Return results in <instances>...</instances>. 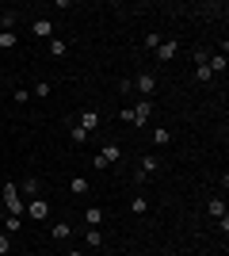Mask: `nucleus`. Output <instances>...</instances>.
<instances>
[{
    "label": "nucleus",
    "mask_w": 229,
    "mask_h": 256,
    "mask_svg": "<svg viewBox=\"0 0 229 256\" xmlns=\"http://www.w3.org/2000/svg\"><path fill=\"white\" fill-rule=\"evenodd\" d=\"M50 237L61 245V241H69V237H73V226H69V222H54V226H50Z\"/></svg>",
    "instance_id": "12"
},
{
    "label": "nucleus",
    "mask_w": 229,
    "mask_h": 256,
    "mask_svg": "<svg viewBox=\"0 0 229 256\" xmlns=\"http://www.w3.org/2000/svg\"><path fill=\"white\" fill-rule=\"evenodd\" d=\"M11 100H15V104H27V100H31V88H15V92H11Z\"/></svg>",
    "instance_id": "27"
},
{
    "label": "nucleus",
    "mask_w": 229,
    "mask_h": 256,
    "mask_svg": "<svg viewBox=\"0 0 229 256\" xmlns=\"http://www.w3.org/2000/svg\"><path fill=\"white\" fill-rule=\"evenodd\" d=\"M149 115H153V100H138L134 107H122L119 118L130 122V126H149Z\"/></svg>",
    "instance_id": "1"
},
{
    "label": "nucleus",
    "mask_w": 229,
    "mask_h": 256,
    "mask_svg": "<svg viewBox=\"0 0 229 256\" xmlns=\"http://www.w3.org/2000/svg\"><path fill=\"white\" fill-rule=\"evenodd\" d=\"M0 218H4V210H0Z\"/></svg>",
    "instance_id": "30"
},
{
    "label": "nucleus",
    "mask_w": 229,
    "mask_h": 256,
    "mask_svg": "<svg viewBox=\"0 0 229 256\" xmlns=\"http://www.w3.org/2000/svg\"><path fill=\"white\" fill-rule=\"evenodd\" d=\"M69 138H73V146H84V142L92 138V134H88V130L80 126V122H69Z\"/></svg>",
    "instance_id": "16"
},
{
    "label": "nucleus",
    "mask_w": 229,
    "mask_h": 256,
    "mask_svg": "<svg viewBox=\"0 0 229 256\" xmlns=\"http://www.w3.org/2000/svg\"><path fill=\"white\" fill-rule=\"evenodd\" d=\"M31 34H34V38H46V42H50V38H54V20L34 16V20H31Z\"/></svg>",
    "instance_id": "6"
},
{
    "label": "nucleus",
    "mask_w": 229,
    "mask_h": 256,
    "mask_svg": "<svg viewBox=\"0 0 229 256\" xmlns=\"http://www.w3.org/2000/svg\"><path fill=\"white\" fill-rule=\"evenodd\" d=\"M50 92H54V84H50V80H38V84L31 88V96H34V100H50Z\"/></svg>",
    "instance_id": "21"
},
{
    "label": "nucleus",
    "mask_w": 229,
    "mask_h": 256,
    "mask_svg": "<svg viewBox=\"0 0 229 256\" xmlns=\"http://www.w3.org/2000/svg\"><path fill=\"white\" fill-rule=\"evenodd\" d=\"M153 54H157V62L164 65V62H172L176 54H180V42H176V38H161V46H157Z\"/></svg>",
    "instance_id": "7"
},
{
    "label": "nucleus",
    "mask_w": 229,
    "mask_h": 256,
    "mask_svg": "<svg viewBox=\"0 0 229 256\" xmlns=\"http://www.w3.org/2000/svg\"><path fill=\"white\" fill-rule=\"evenodd\" d=\"M0 226H4V234L8 237H15L23 230V218H15V214H4V218H0Z\"/></svg>",
    "instance_id": "14"
},
{
    "label": "nucleus",
    "mask_w": 229,
    "mask_h": 256,
    "mask_svg": "<svg viewBox=\"0 0 229 256\" xmlns=\"http://www.w3.org/2000/svg\"><path fill=\"white\" fill-rule=\"evenodd\" d=\"M0 199H4V214H15V218H23V210H27V199L19 195V188H15V184H4V188H0Z\"/></svg>",
    "instance_id": "3"
},
{
    "label": "nucleus",
    "mask_w": 229,
    "mask_h": 256,
    "mask_svg": "<svg viewBox=\"0 0 229 256\" xmlns=\"http://www.w3.org/2000/svg\"><path fill=\"white\" fill-rule=\"evenodd\" d=\"M76 122H80L88 134H96V130H99V111H92V107H88V111H80V115H76Z\"/></svg>",
    "instance_id": "10"
},
{
    "label": "nucleus",
    "mask_w": 229,
    "mask_h": 256,
    "mask_svg": "<svg viewBox=\"0 0 229 256\" xmlns=\"http://www.w3.org/2000/svg\"><path fill=\"white\" fill-rule=\"evenodd\" d=\"M142 46H145V50H157V46H161V34H145Z\"/></svg>",
    "instance_id": "28"
},
{
    "label": "nucleus",
    "mask_w": 229,
    "mask_h": 256,
    "mask_svg": "<svg viewBox=\"0 0 229 256\" xmlns=\"http://www.w3.org/2000/svg\"><path fill=\"white\" fill-rule=\"evenodd\" d=\"M65 54H69V42L54 34V38H50V58H65Z\"/></svg>",
    "instance_id": "19"
},
{
    "label": "nucleus",
    "mask_w": 229,
    "mask_h": 256,
    "mask_svg": "<svg viewBox=\"0 0 229 256\" xmlns=\"http://www.w3.org/2000/svg\"><path fill=\"white\" fill-rule=\"evenodd\" d=\"M0 256H11V237L0 230Z\"/></svg>",
    "instance_id": "26"
},
{
    "label": "nucleus",
    "mask_w": 229,
    "mask_h": 256,
    "mask_svg": "<svg viewBox=\"0 0 229 256\" xmlns=\"http://www.w3.org/2000/svg\"><path fill=\"white\" fill-rule=\"evenodd\" d=\"M84 222L88 226H103V210H99V206H88V210H84Z\"/></svg>",
    "instance_id": "24"
},
{
    "label": "nucleus",
    "mask_w": 229,
    "mask_h": 256,
    "mask_svg": "<svg viewBox=\"0 0 229 256\" xmlns=\"http://www.w3.org/2000/svg\"><path fill=\"white\" fill-rule=\"evenodd\" d=\"M23 218H31V222H50V199H42V195H34V199H27V210H23Z\"/></svg>",
    "instance_id": "4"
},
{
    "label": "nucleus",
    "mask_w": 229,
    "mask_h": 256,
    "mask_svg": "<svg viewBox=\"0 0 229 256\" xmlns=\"http://www.w3.org/2000/svg\"><path fill=\"white\" fill-rule=\"evenodd\" d=\"M130 214H138V218L149 214V199H145V195H130Z\"/></svg>",
    "instance_id": "18"
},
{
    "label": "nucleus",
    "mask_w": 229,
    "mask_h": 256,
    "mask_svg": "<svg viewBox=\"0 0 229 256\" xmlns=\"http://www.w3.org/2000/svg\"><path fill=\"white\" fill-rule=\"evenodd\" d=\"M119 160H122V146H119V142H103V146H99V153L92 157V164H96L99 172H107V168H115Z\"/></svg>",
    "instance_id": "2"
},
{
    "label": "nucleus",
    "mask_w": 229,
    "mask_h": 256,
    "mask_svg": "<svg viewBox=\"0 0 229 256\" xmlns=\"http://www.w3.org/2000/svg\"><path fill=\"white\" fill-rule=\"evenodd\" d=\"M207 214H210V218H214V222H218V218H226V199H210V203H207Z\"/></svg>",
    "instance_id": "17"
},
{
    "label": "nucleus",
    "mask_w": 229,
    "mask_h": 256,
    "mask_svg": "<svg viewBox=\"0 0 229 256\" xmlns=\"http://www.w3.org/2000/svg\"><path fill=\"white\" fill-rule=\"evenodd\" d=\"M19 23V12H0V31H11Z\"/></svg>",
    "instance_id": "22"
},
{
    "label": "nucleus",
    "mask_w": 229,
    "mask_h": 256,
    "mask_svg": "<svg viewBox=\"0 0 229 256\" xmlns=\"http://www.w3.org/2000/svg\"><path fill=\"white\" fill-rule=\"evenodd\" d=\"M134 92L142 100H153L157 96V73H138L134 76Z\"/></svg>",
    "instance_id": "5"
},
{
    "label": "nucleus",
    "mask_w": 229,
    "mask_h": 256,
    "mask_svg": "<svg viewBox=\"0 0 229 256\" xmlns=\"http://www.w3.org/2000/svg\"><path fill=\"white\" fill-rule=\"evenodd\" d=\"M149 138H153V146H157V150H164V146H172V130H168V126H153Z\"/></svg>",
    "instance_id": "11"
},
{
    "label": "nucleus",
    "mask_w": 229,
    "mask_h": 256,
    "mask_svg": "<svg viewBox=\"0 0 229 256\" xmlns=\"http://www.w3.org/2000/svg\"><path fill=\"white\" fill-rule=\"evenodd\" d=\"M195 80H199V84H210L214 76H210V69H207V65H195Z\"/></svg>",
    "instance_id": "25"
},
{
    "label": "nucleus",
    "mask_w": 229,
    "mask_h": 256,
    "mask_svg": "<svg viewBox=\"0 0 229 256\" xmlns=\"http://www.w3.org/2000/svg\"><path fill=\"white\" fill-rule=\"evenodd\" d=\"M65 256H84V252H80V248H69V252Z\"/></svg>",
    "instance_id": "29"
},
{
    "label": "nucleus",
    "mask_w": 229,
    "mask_h": 256,
    "mask_svg": "<svg viewBox=\"0 0 229 256\" xmlns=\"http://www.w3.org/2000/svg\"><path fill=\"white\" fill-rule=\"evenodd\" d=\"M15 46H19L15 31H0V50H15Z\"/></svg>",
    "instance_id": "23"
},
{
    "label": "nucleus",
    "mask_w": 229,
    "mask_h": 256,
    "mask_svg": "<svg viewBox=\"0 0 229 256\" xmlns=\"http://www.w3.org/2000/svg\"><path fill=\"white\" fill-rule=\"evenodd\" d=\"M84 245L88 248H99V245H103V230H99V226H88V230H84Z\"/></svg>",
    "instance_id": "15"
},
{
    "label": "nucleus",
    "mask_w": 229,
    "mask_h": 256,
    "mask_svg": "<svg viewBox=\"0 0 229 256\" xmlns=\"http://www.w3.org/2000/svg\"><path fill=\"white\" fill-rule=\"evenodd\" d=\"M207 69H210V76H218V73H226V69H229V62H226V54H210V62H207Z\"/></svg>",
    "instance_id": "13"
},
{
    "label": "nucleus",
    "mask_w": 229,
    "mask_h": 256,
    "mask_svg": "<svg viewBox=\"0 0 229 256\" xmlns=\"http://www.w3.org/2000/svg\"><path fill=\"white\" fill-rule=\"evenodd\" d=\"M88 188H92L88 176H73V180H69V192H73V195H88Z\"/></svg>",
    "instance_id": "20"
},
{
    "label": "nucleus",
    "mask_w": 229,
    "mask_h": 256,
    "mask_svg": "<svg viewBox=\"0 0 229 256\" xmlns=\"http://www.w3.org/2000/svg\"><path fill=\"white\" fill-rule=\"evenodd\" d=\"M19 195H23V199L42 195V180H38V176H23V180H19Z\"/></svg>",
    "instance_id": "9"
},
{
    "label": "nucleus",
    "mask_w": 229,
    "mask_h": 256,
    "mask_svg": "<svg viewBox=\"0 0 229 256\" xmlns=\"http://www.w3.org/2000/svg\"><path fill=\"white\" fill-rule=\"evenodd\" d=\"M164 168V160L157 157V153H145V157H138V172L142 176H153V172H161Z\"/></svg>",
    "instance_id": "8"
}]
</instances>
